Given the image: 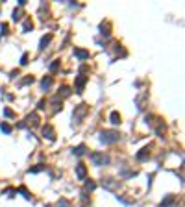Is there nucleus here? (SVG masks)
Returning <instances> with one entry per match:
<instances>
[{
    "mask_svg": "<svg viewBox=\"0 0 185 207\" xmlns=\"http://www.w3.org/2000/svg\"><path fill=\"white\" fill-rule=\"evenodd\" d=\"M26 120H28L30 126H37L39 124V117H37V113H31V115H28Z\"/></svg>",
    "mask_w": 185,
    "mask_h": 207,
    "instance_id": "10",
    "label": "nucleus"
},
{
    "mask_svg": "<svg viewBox=\"0 0 185 207\" xmlns=\"http://www.w3.org/2000/svg\"><path fill=\"white\" fill-rule=\"evenodd\" d=\"M74 56L78 58V59H89V52L82 50V48H74Z\"/></svg>",
    "mask_w": 185,
    "mask_h": 207,
    "instance_id": "9",
    "label": "nucleus"
},
{
    "mask_svg": "<svg viewBox=\"0 0 185 207\" xmlns=\"http://www.w3.org/2000/svg\"><path fill=\"white\" fill-rule=\"evenodd\" d=\"M121 174H122V176H126V178H133V176H137V172H135V170H126V168H122Z\"/></svg>",
    "mask_w": 185,
    "mask_h": 207,
    "instance_id": "22",
    "label": "nucleus"
},
{
    "mask_svg": "<svg viewBox=\"0 0 185 207\" xmlns=\"http://www.w3.org/2000/svg\"><path fill=\"white\" fill-rule=\"evenodd\" d=\"M118 202L128 203V205H132V203H133V200H132V198H124V196H118Z\"/></svg>",
    "mask_w": 185,
    "mask_h": 207,
    "instance_id": "27",
    "label": "nucleus"
},
{
    "mask_svg": "<svg viewBox=\"0 0 185 207\" xmlns=\"http://www.w3.org/2000/svg\"><path fill=\"white\" fill-rule=\"evenodd\" d=\"M109 120H111V124H121V115H118L117 111H111Z\"/></svg>",
    "mask_w": 185,
    "mask_h": 207,
    "instance_id": "13",
    "label": "nucleus"
},
{
    "mask_svg": "<svg viewBox=\"0 0 185 207\" xmlns=\"http://www.w3.org/2000/svg\"><path fill=\"white\" fill-rule=\"evenodd\" d=\"M35 81V78H34V76H26V78L22 80V83H20V85H28V83H34Z\"/></svg>",
    "mask_w": 185,
    "mask_h": 207,
    "instance_id": "26",
    "label": "nucleus"
},
{
    "mask_svg": "<svg viewBox=\"0 0 185 207\" xmlns=\"http://www.w3.org/2000/svg\"><path fill=\"white\" fill-rule=\"evenodd\" d=\"M28 63V54H22V58H20V65H26Z\"/></svg>",
    "mask_w": 185,
    "mask_h": 207,
    "instance_id": "32",
    "label": "nucleus"
},
{
    "mask_svg": "<svg viewBox=\"0 0 185 207\" xmlns=\"http://www.w3.org/2000/svg\"><path fill=\"white\" fill-rule=\"evenodd\" d=\"M100 140L104 144H113L118 140V133L117 132H102L100 133Z\"/></svg>",
    "mask_w": 185,
    "mask_h": 207,
    "instance_id": "2",
    "label": "nucleus"
},
{
    "mask_svg": "<svg viewBox=\"0 0 185 207\" xmlns=\"http://www.w3.org/2000/svg\"><path fill=\"white\" fill-rule=\"evenodd\" d=\"M0 129H2L4 133H11V126H9V124H6V122H2V124H0Z\"/></svg>",
    "mask_w": 185,
    "mask_h": 207,
    "instance_id": "25",
    "label": "nucleus"
},
{
    "mask_svg": "<svg viewBox=\"0 0 185 207\" xmlns=\"http://www.w3.org/2000/svg\"><path fill=\"white\" fill-rule=\"evenodd\" d=\"M139 161H145V159H148L150 157V150L148 148H141L139 152H137V155H135Z\"/></svg>",
    "mask_w": 185,
    "mask_h": 207,
    "instance_id": "8",
    "label": "nucleus"
},
{
    "mask_svg": "<svg viewBox=\"0 0 185 207\" xmlns=\"http://www.w3.org/2000/svg\"><path fill=\"white\" fill-rule=\"evenodd\" d=\"M145 98H148L146 93H141V94L137 96V109H143V100H145Z\"/></svg>",
    "mask_w": 185,
    "mask_h": 207,
    "instance_id": "15",
    "label": "nucleus"
},
{
    "mask_svg": "<svg viewBox=\"0 0 185 207\" xmlns=\"http://www.w3.org/2000/svg\"><path fill=\"white\" fill-rule=\"evenodd\" d=\"M19 192L22 194V196H24L26 200H31V194H30V191H28L26 187H19Z\"/></svg>",
    "mask_w": 185,
    "mask_h": 207,
    "instance_id": "20",
    "label": "nucleus"
},
{
    "mask_svg": "<svg viewBox=\"0 0 185 207\" xmlns=\"http://www.w3.org/2000/svg\"><path fill=\"white\" fill-rule=\"evenodd\" d=\"M91 161H93V165L100 167V165H107V163H109V157L100 154V152H93V154H91Z\"/></svg>",
    "mask_w": 185,
    "mask_h": 207,
    "instance_id": "3",
    "label": "nucleus"
},
{
    "mask_svg": "<svg viewBox=\"0 0 185 207\" xmlns=\"http://www.w3.org/2000/svg\"><path fill=\"white\" fill-rule=\"evenodd\" d=\"M59 94H61L63 98H67V96H70V87H67V85H63V87H61V91H59Z\"/></svg>",
    "mask_w": 185,
    "mask_h": 207,
    "instance_id": "21",
    "label": "nucleus"
},
{
    "mask_svg": "<svg viewBox=\"0 0 185 207\" xmlns=\"http://www.w3.org/2000/svg\"><path fill=\"white\" fill-rule=\"evenodd\" d=\"M102 187L107 191H117L118 189V179H111V178H104L102 179Z\"/></svg>",
    "mask_w": 185,
    "mask_h": 207,
    "instance_id": "4",
    "label": "nucleus"
},
{
    "mask_svg": "<svg viewBox=\"0 0 185 207\" xmlns=\"http://www.w3.org/2000/svg\"><path fill=\"white\" fill-rule=\"evenodd\" d=\"M43 137H46L48 140H56V132H54V128L50 124H46L43 128Z\"/></svg>",
    "mask_w": 185,
    "mask_h": 207,
    "instance_id": "5",
    "label": "nucleus"
},
{
    "mask_svg": "<svg viewBox=\"0 0 185 207\" xmlns=\"http://www.w3.org/2000/svg\"><path fill=\"white\" fill-rule=\"evenodd\" d=\"M85 83H87V76L80 74L78 78H76V93H83V87H85Z\"/></svg>",
    "mask_w": 185,
    "mask_h": 207,
    "instance_id": "6",
    "label": "nucleus"
},
{
    "mask_svg": "<svg viewBox=\"0 0 185 207\" xmlns=\"http://www.w3.org/2000/svg\"><path fill=\"white\" fill-rule=\"evenodd\" d=\"M174 202H176V196H174V194H170V196H167V198L161 202V207H169V205H172Z\"/></svg>",
    "mask_w": 185,
    "mask_h": 207,
    "instance_id": "11",
    "label": "nucleus"
},
{
    "mask_svg": "<svg viewBox=\"0 0 185 207\" xmlns=\"http://www.w3.org/2000/svg\"><path fill=\"white\" fill-rule=\"evenodd\" d=\"M45 107H46V100H41L37 104V109H45Z\"/></svg>",
    "mask_w": 185,
    "mask_h": 207,
    "instance_id": "31",
    "label": "nucleus"
},
{
    "mask_svg": "<svg viewBox=\"0 0 185 207\" xmlns=\"http://www.w3.org/2000/svg\"><path fill=\"white\" fill-rule=\"evenodd\" d=\"M43 170H46V167H45V165H37V167H31L28 172H30V174H37V172H43Z\"/></svg>",
    "mask_w": 185,
    "mask_h": 207,
    "instance_id": "18",
    "label": "nucleus"
},
{
    "mask_svg": "<svg viewBox=\"0 0 185 207\" xmlns=\"http://www.w3.org/2000/svg\"><path fill=\"white\" fill-rule=\"evenodd\" d=\"M20 15H22V11H20V9H15L13 11V20H20Z\"/></svg>",
    "mask_w": 185,
    "mask_h": 207,
    "instance_id": "29",
    "label": "nucleus"
},
{
    "mask_svg": "<svg viewBox=\"0 0 185 207\" xmlns=\"http://www.w3.org/2000/svg\"><path fill=\"white\" fill-rule=\"evenodd\" d=\"M4 115H6V117H9V118H13V117H15V113H13L11 109H7V107L4 109Z\"/></svg>",
    "mask_w": 185,
    "mask_h": 207,
    "instance_id": "30",
    "label": "nucleus"
},
{
    "mask_svg": "<svg viewBox=\"0 0 185 207\" xmlns=\"http://www.w3.org/2000/svg\"><path fill=\"white\" fill-rule=\"evenodd\" d=\"M30 30H34V22H31L30 19H26L24 24H22V31H30Z\"/></svg>",
    "mask_w": 185,
    "mask_h": 207,
    "instance_id": "17",
    "label": "nucleus"
},
{
    "mask_svg": "<svg viewBox=\"0 0 185 207\" xmlns=\"http://www.w3.org/2000/svg\"><path fill=\"white\" fill-rule=\"evenodd\" d=\"M72 154H74V155H83V154H85V146H83V144L76 146V148L72 150Z\"/></svg>",
    "mask_w": 185,
    "mask_h": 207,
    "instance_id": "19",
    "label": "nucleus"
},
{
    "mask_svg": "<svg viewBox=\"0 0 185 207\" xmlns=\"http://www.w3.org/2000/svg\"><path fill=\"white\" fill-rule=\"evenodd\" d=\"M6 194H7V196H15L17 191H15V189H6Z\"/></svg>",
    "mask_w": 185,
    "mask_h": 207,
    "instance_id": "33",
    "label": "nucleus"
},
{
    "mask_svg": "<svg viewBox=\"0 0 185 207\" xmlns=\"http://www.w3.org/2000/svg\"><path fill=\"white\" fill-rule=\"evenodd\" d=\"M76 176H78V179H85V176H87V168H85L83 163H78V165H76Z\"/></svg>",
    "mask_w": 185,
    "mask_h": 207,
    "instance_id": "7",
    "label": "nucleus"
},
{
    "mask_svg": "<svg viewBox=\"0 0 185 207\" xmlns=\"http://www.w3.org/2000/svg\"><path fill=\"white\" fill-rule=\"evenodd\" d=\"M50 41H52V34H48V35H45V37H43V39H41V46H39V48H41V50H45V48H46V45H48V43H50Z\"/></svg>",
    "mask_w": 185,
    "mask_h": 207,
    "instance_id": "12",
    "label": "nucleus"
},
{
    "mask_svg": "<svg viewBox=\"0 0 185 207\" xmlns=\"http://www.w3.org/2000/svg\"><path fill=\"white\" fill-rule=\"evenodd\" d=\"M100 34H102V35H106V37L111 34V31H109V24H107V22H106V24H104V22L100 24Z\"/></svg>",
    "mask_w": 185,
    "mask_h": 207,
    "instance_id": "16",
    "label": "nucleus"
},
{
    "mask_svg": "<svg viewBox=\"0 0 185 207\" xmlns=\"http://www.w3.org/2000/svg\"><path fill=\"white\" fill-rule=\"evenodd\" d=\"M94 189H96V183L91 181V179H87L85 181V191H94Z\"/></svg>",
    "mask_w": 185,
    "mask_h": 207,
    "instance_id": "23",
    "label": "nucleus"
},
{
    "mask_svg": "<svg viewBox=\"0 0 185 207\" xmlns=\"http://www.w3.org/2000/svg\"><path fill=\"white\" fill-rule=\"evenodd\" d=\"M56 207H70V202H69V200H65V198H61V200H58Z\"/></svg>",
    "mask_w": 185,
    "mask_h": 207,
    "instance_id": "24",
    "label": "nucleus"
},
{
    "mask_svg": "<svg viewBox=\"0 0 185 207\" xmlns=\"http://www.w3.org/2000/svg\"><path fill=\"white\" fill-rule=\"evenodd\" d=\"M89 113V105L87 104H80V105H76L74 107V113H72V118L76 122H82L83 120V117Z\"/></svg>",
    "mask_w": 185,
    "mask_h": 207,
    "instance_id": "1",
    "label": "nucleus"
},
{
    "mask_svg": "<svg viewBox=\"0 0 185 207\" xmlns=\"http://www.w3.org/2000/svg\"><path fill=\"white\" fill-rule=\"evenodd\" d=\"M58 69H59V61H58V59H56V61H54V63H52V65H50V70H52V72H56V70H58Z\"/></svg>",
    "mask_w": 185,
    "mask_h": 207,
    "instance_id": "28",
    "label": "nucleus"
},
{
    "mask_svg": "<svg viewBox=\"0 0 185 207\" xmlns=\"http://www.w3.org/2000/svg\"><path fill=\"white\" fill-rule=\"evenodd\" d=\"M50 85H52V76L43 78V81H41V87H43V89H50Z\"/></svg>",
    "mask_w": 185,
    "mask_h": 207,
    "instance_id": "14",
    "label": "nucleus"
}]
</instances>
